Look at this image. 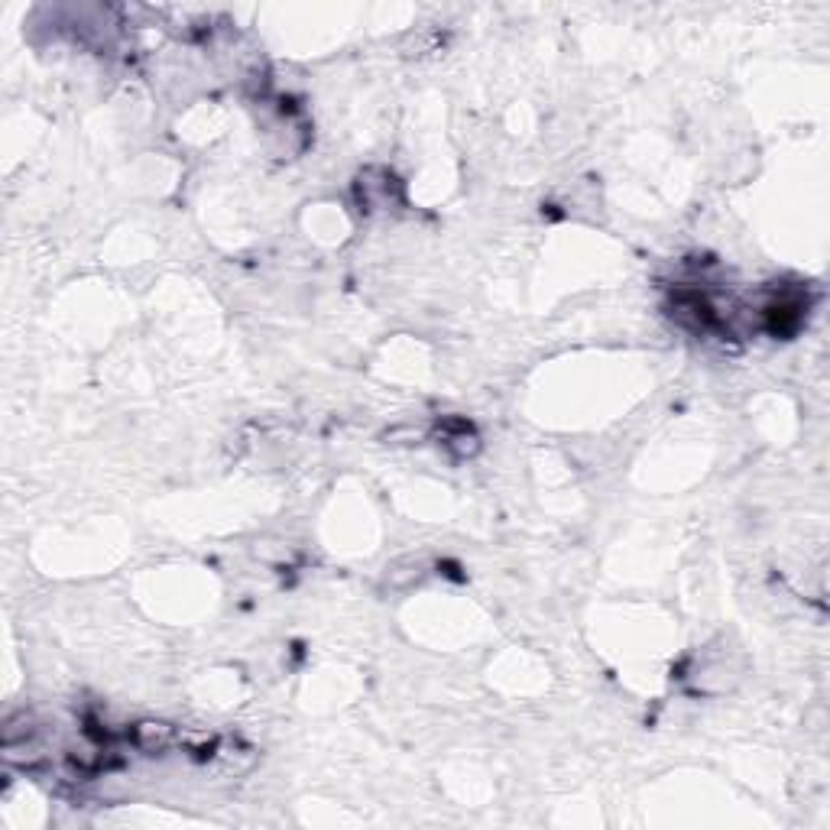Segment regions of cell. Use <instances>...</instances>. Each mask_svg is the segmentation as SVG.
Returning a JSON list of instances; mask_svg holds the SVG:
<instances>
[{"mask_svg": "<svg viewBox=\"0 0 830 830\" xmlns=\"http://www.w3.org/2000/svg\"><path fill=\"white\" fill-rule=\"evenodd\" d=\"M130 743L146 756H163L172 746L182 743V736L166 720H140V724L130 727Z\"/></svg>", "mask_w": 830, "mask_h": 830, "instance_id": "obj_1", "label": "cell"}, {"mask_svg": "<svg viewBox=\"0 0 830 830\" xmlns=\"http://www.w3.org/2000/svg\"><path fill=\"white\" fill-rule=\"evenodd\" d=\"M441 441H445V448L454 454V458H474L480 441H477V432L467 422L461 419H451L445 422V432H441Z\"/></svg>", "mask_w": 830, "mask_h": 830, "instance_id": "obj_2", "label": "cell"}]
</instances>
